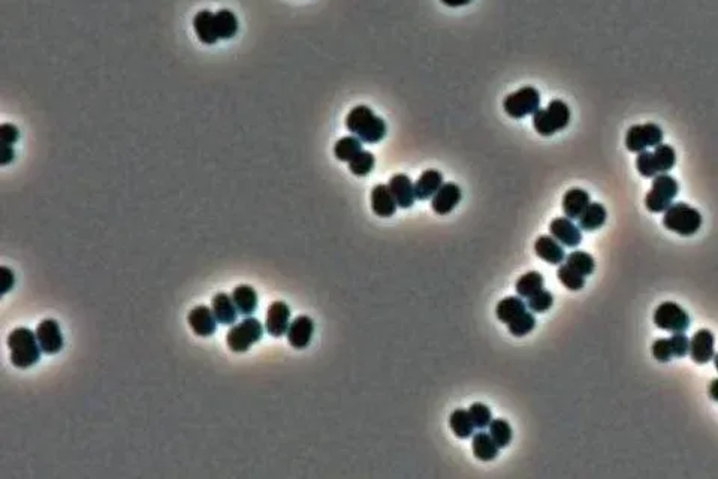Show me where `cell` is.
Returning a JSON list of instances; mask_svg holds the SVG:
<instances>
[{"mask_svg": "<svg viewBox=\"0 0 718 479\" xmlns=\"http://www.w3.org/2000/svg\"><path fill=\"white\" fill-rule=\"evenodd\" d=\"M495 315L503 323H506L509 331L515 337H524L532 333L536 327V318L532 312L527 311V304L521 297H506L498 301L495 307Z\"/></svg>", "mask_w": 718, "mask_h": 479, "instance_id": "1", "label": "cell"}, {"mask_svg": "<svg viewBox=\"0 0 718 479\" xmlns=\"http://www.w3.org/2000/svg\"><path fill=\"white\" fill-rule=\"evenodd\" d=\"M346 128L367 144H376L386 135V123L365 105L352 108L346 117Z\"/></svg>", "mask_w": 718, "mask_h": 479, "instance_id": "2", "label": "cell"}, {"mask_svg": "<svg viewBox=\"0 0 718 479\" xmlns=\"http://www.w3.org/2000/svg\"><path fill=\"white\" fill-rule=\"evenodd\" d=\"M11 363L19 368H29L41 360V346L36 333L26 327L15 328L8 337Z\"/></svg>", "mask_w": 718, "mask_h": 479, "instance_id": "3", "label": "cell"}, {"mask_svg": "<svg viewBox=\"0 0 718 479\" xmlns=\"http://www.w3.org/2000/svg\"><path fill=\"white\" fill-rule=\"evenodd\" d=\"M570 123V108L566 102L554 99L546 108H539L533 114V128L543 136H551L567 128Z\"/></svg>", "mask_w": 718, "mask_h": 479, "instance_id": "4", "label": "cell"}, {"mask_svg": "<svg viewBox=\"0 0 718 479\" xmlns=\"http://www.w3.org/2000/svg\"><path fill=\"white\" fill-rule=\"evenodd\" d=\"M677 163V153L674 147L659 144L654 151H641L636 158V168L639 174L647 178H654L659 174H666Z\"/></svg>", "mask_w": 718, "mask_h": 479, "instance_id": "5", "label": "cell"}, {"mask_svg": "<svg viewBox=\"0 0 718 479\" xmlns=\"http://www.w3.org/2000/svg\"><path fill=\"white\" fill-rule=\"evenodd\" d=\"M663 225L666 229L672 231L682 237L694 236L702 226V214L694 207L677 203L670 206L663 216Z\"/></svg>", "mask_w": 718, "mask_h": 479, "instance_id": "6", "label": "cell"}, {"mask_svg": "<svg viewBox=\"0 0 718 479\" xmlns=\"http://www.w3.org/2000/svg\"><path fill=\"white\" fill-rule=\"evenodd\" d=\"M679 192V184L672 177L666 174L655 176L652 186L645 196V207L651 213H664L674 204V199Z\"/></svg>", "mask_w": 718, "mask_h": 479, "instance_id": "7", "label": "cell"}, {"mask_svg": "<svg viewBox=\"0 0 718 479\" xmlns=\"http://www.w3.org/2000/svg\"><path fill=\"white\" fill-rule=\"evenodd\" d=\"M503 108L509 117L512 119H524L527 116H533L540 108V94L539 90L525 86L520 90L507 95L503 101Z\"/></svg>", "mask_w": 718, "mask_h": 479, "instance_id": "8", "label": "cell"}, {"mask_svg": "<svg viewBox=\"0 0 718 479\" xmlns=\"http://www.w3.org/2000/svg\"><path fill=\"white\" fill-rule=\"evenodd\" d=\"M263 334L262 323L256 318H246L226 334V343L232 352H246L258 343Z\"/></svg>", "mask_w": 718, "mask_h": 479, "instance_id": "9", "label": "cell"}, {"mask_svg": "<svg viewBox=\"0 0 718 479\" xmlns=\"http://www.w3.org/2000/svg\"><path fill=\"white\" fill-rule=\"evenodd\" d=\"M690 322L689 313L674 301L662 303L654 312L655 327L669 333H685L690 328Z\"/></svg>", "mask_w": 718, "mask_h": 479, "instance_id": "10", "label": "cell"}, {"mask_svg": "<svg viewBox=\"0 0 718 479\" xmlns=\"http://www.w3.org/2000/svg\"><path fill=\"white\" fill-rule=\"evenodd\" d=\"M662 143L663 131L655 123L634 125L626 133V147L632 153H641L648 147H657Z\"/></svg>", "mask_w": 718, "mask_h": 479, "instance_id": "11", "label": "cell"}, {"mask_svg": "<svg viewBox=\"0 0 718 479\" xmlns=\"http://www.w3.org/2000/svg\"><path fill=\"white\" fill-rule=\"evenodd\" d=\"M36 338L44 353L54 355L64 349V334L57 321L44 319L36 328Z\"/></svg>", "mask_w": 718, "mask_h": 479, "instance_id": "12", "label": "cell"}, {"mask_svg": "<svg viewBox=\"0 0 718 479\" xmlns=\"http://www.w3.org/2000/svg\"><path fill=\"white\" fill-rule=\"evenodd\" d=\"M290 326V308L283 301H274L270 304L265 321V330L273 337H282L288 333Z\"/></svg>", "mask_w": 718, "mask_h": 479, "instance_id": "13", "label": "cell"}, {"mask_svg": "<svg viewBox=\"0 0 718 479\" xmlns=\"http://www.w3.org/2000/svg\"><path fill=\"white\" fill-rule=\"evenodd\" d=\"M690 357L696 364H708L715 355V336L702 328L690 340Z\"/></svg>", "mask_w": 718, "mask_h": 479, "instance_id": "14", "label": "cell"}, {"mask_svg": "<svg viewBox=\"0 0 718 479\" xmlns=\"http://www.w3.org/2000/svg\"><path fill=\"white\" fill-rule=\"evenodd\" d=\"M462 198L461 188L455 183H443V186L431 198V208L435 214H449Z\"/></svg>", "mask_w": 718, "mask_h": 479, "instance_id": "15", "label": "cell"}, {"mask_svg": "<svg viewBox=\"0 0 718 479\" xmlns=\"http://www.w3.org/2000/svg\"><path fill=\"white\" fill-rule=\"evenodd\" d=\"M551 236L566 247H577L582 241V229L569 218H557L550 225Z\"/></svg>", "mask_w": 718, "mask_h": 479, "instance_id": "16", "label": "cell"}, {"mask_svg": "<svg viewBox=\"0 0 718 479\" xmlns=\"http://www.w3.org/2000/svg\"><path fill=\"white\" fill-rule=\"evenodd\" d=\"M315 333V322L308 316H298L295 318L288 330V340L292 348L295 349H305L311 338H313Z\"/></svg>", "mask_w": 718, "mask_h": 479, "instance_id": "17", "label": "cell"}, {"mask_svg": "<svg viewBox=\"0 0 718 479\" xmlns=\"http://www.w3.org/2000/svg\"><path fill=\"white\" fill-rule=\"evenodd\" d=\"M189 327L193 330L196 336L210 337L217 330V319L213 313V308L207 306H198L187 316Z\"/></svg>", "mask_w": 718, "mask_h": 479, "instance_id": "18", "label": "cell"}, {"mask_svg": "<svg viewBox=\"0 0 718 479\" xmlns=\"http://www.w3.org/2000/svg\"><path fill=\"white\" fill-rule=\"evenodd\" d=\"M371 208L379 218H391L398 206L388 184H376L371 191Z\"/></svg>", "mask_w": 718, "mask_h": 479, "instance_id": "19", "label": "cell"}, {"mask_svg": "<svg viewBox=\"0 0 718 479\" xmlns=\"http://www.w3.org/2000/svg\"><path fill=\"white\" fill-rule=\"evenodd\" d=\"M388 186H389V191H391V193L394 195L398 207L410 208L415 204V201H416L415 184L409 176L395 174L391 180H389Z\"/></svg>", "mask_w": 718, "mask_h": 479, "instance_id": "20", "label": "cell"}, {"mask_svg": "<svg viewBox=\"0 0 718 479\" xmlns=\"http://www.w3.org/2000/svg\"><path fill=\"white\" fill-rule=\"evenodd\" d=\"M536 255L551 266H560L566 259L565 247L552 236H540L535 243Z\"/></svg>", "mask_w": 718, "mask_h": 479, "instance_id": "21", "label": "cell"}, {"mask_svg": "<svg viewBox=\"0 0 718 479\" xmlns=\"http://www.w3.org/2000/svg\"><path fill=\"white\" fill-rule=\"evenodd\" d=\"M193 29H195V34H196L198 39L202 44L213 45L218 39H221L217 35L216 14L211 11H207V9L199 11L193 19Z\"/></svg>", "mask_w": 718, "mask_h": 479, "instance_id": "22", "label": "cell"}, {"mask_svg": "<svg viewBox=\"0 0 718 479\" xmlns=\"http://www.w3.org/2000/svg\"><path fill=\"white\" fill-rule=\"evenodd\" d=\"M211 308H213V313H214L218 323H222V326H226V327L233 326V323H236L237 316H238V308H237L236 303H233L232 297H229L228 293H225V292L216 293L211 300Z\"/></svg>", "mask_w": 718, "mask_h": 479, "instance_id": "23", "label": "cell"}, {"mask_svg": "<svg viewBox=\"0 0 718 479\" xmlns=\"http://www.w3.org/2000/svg\"><path fill=\"white\" fill-rule=\"evenodd\" d=\"M591 204V199L587 191L573 188L569 189L565 196H563V211L566 214V218L569 219H580L581 214L587 210V207Z\"/></svg>", "mask_w": 718, "mask_h": 479, "instance_id": "24", "label": "cell"}, {"mask_svg": "<svg viewBox=\"0 0 718 479\" xmlns=\"http://www.w3.org/2000/svg\"><path fill=\"white\" fill-rule=\"evenodd\" d=\"M443 186V176L437 169H428V171L423 173L415 183V193L416 199L425 201L433 198L437 191Z\"/></svg>", "mask_w": 718, "mask_h": 479, "instance_id": "25", "label": "cell"}, {"mask_svg": "<svg viewBox=\"0 0 718 479\" xmlns=\"http://www.w3.org/2000/svg\"><path fill=\"white\" fill-rule=\"evenodd\" d=\"M232 300L236 303L238 313L251 316L258 307V292L251 285H238L232 292Z\"/></svg>", "mask_w": 718, "mask_h": 479, "instance_id": "26", "label": "cell"}, {"mask_svg": "<svg viewBox=\"0 0 718 479\" xmlns=\"http://www.w3.org/2000/svg\"><path fill=\"white\" fill-rule=\"evenodd\" d=\"M472 450L473 454L477 460L480 461H492L498 455V450L500 448L497 446L494 439L488 433L479 431L476 435H473V442H472Z\"/></svg>", "mask_w": 718, "mask_h": 479, "instance_id": "27", "label": "cell"}, {"mask_svg": "<svg viewBox=\"0 0 718 479\" xmlns=\"http://www.w3.org/2000/svg\"><path fill=\"white\" fill-rule=\"evenodd\" d=\"M606 219H607L606 208L599 203H591L587 207V210L581 214V218L577 219V222H580V228L582 231H588V233H591V231H596V229L602 228L605 225Z\"/></svg>", "mask_w": 718, "mask_h": 479, "instance_id": "28", "label": "cell"}, {"mask_svg": "<svg viewBox=\"0 0 718 479\" xmlns=\"http://www.w3.org/2000/svg\"><path fill=\"white\" fill-rule=\"evenodd\" d=\"M449 425L450 430L454 431V435L460 439H468L473 436L475 433V424L470 413L464 409H455L449 416Z\"/></svg>", "mask_w": 718, "mask_h": 479, "instance_id": "29", "label": "cell"}, {"mask_svg": "<svg viewBox=\"0 0 718 479\" xmlns=\"http://www.w3.org/2000/svg\"><path fill=\"white\" fill-rule=\"evenodd\" d=\"M363 151V141L355 135L343 136L334 146L335 158L341 162H350L356 154Z\"/></svg>", "mask_w": 718, "mask_h": 479, "instance_id": "30", "label": "cell"}, {"mask_svg": "<svg viewBox=\"0 0 718 479\" xmlns=\"http://www.w3.org/2000/svg\"><path fill=\"white\" fill-rule=\"evenodd\" d=\"M543 285L545 279L539 271H528L517 281L515 289H517V293L521 298H530L536 292L543 289Z\"/></svg>", "mask_w": 718, "mask_h": 479, "instance_id": "31", "label": "cell"}, {"mask_svg": "<svg viewBox=\"0 0 718 479\" xmlns=\"http://www.w3.org/2000/svg\"><path fill=\"white\" fill-rule=\"evenodd\" d=\"M216 27L217 35L221 39H231L238 32V20L236 14L229 9H221L216 12Z\"/></svg>", "mask_w": 718, "mask_h": 479, "instance_id": "32", "label": "cell"}, {"mask_svg": "<svg viewBox=\"0 0 718 479\" xmlns=\"http://www.w3.org/2000/svg\"><path fill=\"white\" fill-rule=\"evenodd\" d=\"M566 264L569 267H572L573 270H576L580 274H582L584 277L591 276L592 273H595V268H596L595 258H592L587 252H582V251H575V252L569 253L566 256Z\"/></svg>", "mask_w": 718, "mask_h": 479, "instance_id": "33", "label": "cell"}, {"mask_svg": "<svg viewBox=\"0 0 718 479\" xmlns=\"http://www.w3.org/2000/svg\"><path fill=\"white\" fill-rule=\"evenodd\" d=\"M490 435L498 448H506L512 442L513 431L506 420H492L490 424Z\"/></svg>", "mask_w": 718, "mask_h": 479, "instance_id": "34", "label": "cell"}, {"mask_svg": "<svg viewBox=\"0 0 718 479\" xmlns=\"http://www.w3.org/2000/svg\"><path fill=\"white\" fill-rule=\"evenodd\" d=\"M557 277H558V281L561 282V285L566 286L569 291H581L585 285V277L577 273L576 270H573L572 267H569L567 264L560 266V268L557 271Z\"/></svg>", "mask_w": 718, "mask_h": 479, "instance_id": "35", "label": "cell"}, {"mask_svg": "<svg viewBox=\"0 0 718 479\" xmlns=\"http://www.w3.org/2000/svg\"><path fill=\"white\" fill-rule=\"evenodd\" d=\"M374 163H376L374 154L371 151L363 150L349 162V169H350L352 174H355L358 177H365L373 171Z\"/></svg>", "mask_w": 718, "mask_h": 479, "instance_id": "36", "label": "cell"}, {"mask_svg": "<svg viewBox=\"0 0 718 479\" xmlns=\"http://www.w3.org/2000/svg\"><path fill=\"white\" fill-rule=\"evenodd\" d=\"M527 300H528L527 307L533 313H545V312H548L550 308L552 307V304H554L552 293L550 291H546V289H540L539 292L535 293V296H532V297L527 298Z\"/></svg>", "mask_w": 718, "mask_h": 479, "instance_id": "37", "label": "cell"}, {"mask_svg": "<svg viewBox=\"0 0 718 479\" xmlns=\"http://www.w3.org/2000/svg\"><path fill=\"white\" fill-rule=\"evenodd\" d=\"M468 413H470V416H472L475 427L480 428V430L485 428V427H490V424L492 421L491 409L483 403H473L470 408H468Z\"/></svg>", "mask_w": 718, "mask_h": 479, "instance_id": "38", "label": "cell"}, {"mask_svg": "<svg viewBox=\"0 0 718 479\" xmlns=\"http://www.w3.org/2000/svg\"><path fill=\"white\" fill-rule=\"evenodd\" d=\"M652 355L654 358L660 363H667L672 360L674 351H672V343H670V338H659L655 340L652 345Z\"/></svg>", "mask_w": 718, "mask_h": 479, "instance_id": "39", "label": "cell"}, {"mask_svg": "<svg viewBox=\"0 0 718 479\" xmlns=\"http://www.w3.org/2000/svg\"><path fill=\"white\" fill-rule=\"evenodd\" d=\"M670 343H672L674 357L677 358H684L690 352V338L685 336V333H674V336L670 337Z\"/></svg>", "mask_w": 718, "mask_h": 479, "instance_id": "40", "label": "cell"}, {"mask_svg": "<svg viewBox=\"0 0 718 479\" xmlns=\"http://www.w3.org/2000/svg\"><path fill=\"white\" fill-rule=\"evenodd\" d=\"M0 140L6 146H14L20 140V131L19 128L12 125V123H4L0 126Z\"/></svg>", "mask_w": 718, "mask_h": 479, "instance_id": "41", "label": "cell"}, {"mask_svg": "<svg viewBox=\"0 0 718 479\" xmlns=\"http://www.w3.org/2000/svg\"><path fill=\"white\" fill-rule=\"evenodd\" d=\"M0 276H2V293L5 296L6 292H9L14 288L15 276H14V271L9 270L8 267L0 268Z\"/></svg>", "mask_w": 718, "mask_h": 479, "instance_id": "42", "label": "cell"}, {"mask_svg": "<svg viewBox=\"0 0 718 479\" xmlns=\"http://www.w3.org/2000/svg\"><path fill=\"white\" fill-rule=\"evenodd\" d=\"M14 156H15V153H14V147L12 146H6L4 144V151H2V161H0V163H2L4 166L11 163L14 161Z\"/></svg>", "mask_w": 718, "mask_h": 479, "instance_id": "43", "label": "cell"}, {"mask_svg": "<svg viewBox=\"0 0 718 479\" xmlns=\"http://www.w3.org/2000/svg\"><path fill=\"white\" fill-rule=\"evenodd\" d=\"M470 2H472V0H442V4H445L449 8L465 6V5H468Z\"/></svg>", "mask_w": 718, "mask_h": 479, "instance_id": "44", "label": "cell"}, {"mask_svg": "<svg viewBox=\"0 0 718 479\" xmlns=\"http://www.w3.org/2000/svg\"><path fill=\"white\" fill-rule=\"evenodd\" d=\"M708 393H709V397H711L712 400L718 401V378H717V379H714V380L709 383V390H708Z\"/></svg>", "mask_w": 718, "mask_h": 479, "instance_id": "45", "label": "cell"}, {"mask_svg": "<svg viewBox=\"0 0 718 479\" xmlns=\"http://www.w3.org/2000/svg\"><path fill=\"white\" fill-rule=\"evenodd\" d=\"M712 361H714V365H715V368L718 370V353H715V355H714V358H712Z\"/></svg>", "mask_w": 718, "mask_h": 479, "instance_id": "46", "label": "cell"}]
</instances>
